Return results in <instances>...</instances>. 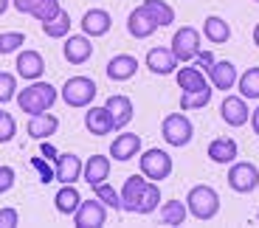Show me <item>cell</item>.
Listing matches in <instances>:
<instances>
[{
  "mask_svg": "<svg viewBox=\"0 0 259 228\" xmlns=\"http://www.w3.org/2000/svg\"><path fill=\"white\" fill-rule=\"evenodd\" d=\"M14 68H17V76L28 79V82H37V79L46 73V59H42V54H39V51L26 48V51L17 54V62H14Z\"/></svg>",
  "mask_w": 259,
  "mask_h": 228,
  "instance_id": "obj_12",
  "label": "cell"
},
{
  "mask_svg": "<svg viewBox=\"0 0 259 228\" xmlns=\"http://www.w3.org/2000/svg\"><path fill=\"white\" fill-rule=\"evenodd\" d=\"M93 192H96V197L107 206V209H113V211H121V197H118V192L113 189L110 183L104 180V183H99V186H93Z\"/></svg>",
  "mask_w": 259,
  "mask_h": 228,
  "instance_id": "obj_35",
  "label": "cell"
},
{
  "mask_svg": "<svg viewBox=\"0 0 259 228\" xmlns=\"http://www.w3.org/2000/svg\"><path fill=\"white\" fill-rule=\"evenodd\" d=\"M59 99V90L54 85H48V82H31L28 87H23V90L14 96V102H17V107L26 116H39V113H48L54 105H57Z\"/></svg>",
  "mask_w": 259,
  "mask_h": 228,
  "instance_id": "obj_1",
  "label": "cell"
},
{
  "mask_svg": "<svg viewBox=\"0 0 259 228\" xmlns=\"http://www.w3.org/2000/svg\"><path fill=\"white\" fill-rule=\"evenodd\" d=\"M12 6V0H0V17H3V14H6V9Z\"/></svg>",
  "mask_w": 259,
  "mask_h": 228,
  "instance_id": "obj_46",
  "label": "cell"
},
{
  "mask_svg": "<svg viewBox=\"0 0 259 228\" xmlns=\"http://www.w3.org/2000/svg\"><path fill=\"white\" fill-rule=\"evenodd\" d=\"M206 76H208V85H211L214 90L228 93L231 87H237L240 73H237V65H234V62H228V59H214V65L206 71Z\"/></svg>",
  "mask_w": 259,
  "mask_h": 228,
  "instance_id": "obj_9",
  "label": "cell"
},
{
  "mask_svg": "<svg viewBox=\"0 0 259 228\" xmlns=\"http://www.w3.org/2000/svg\"><path fill=\"white\" fill-rule=\"evenodd\" d=\"M20 225V214L17 209H0V228H17Z\"/></svg>",
  "mask_w": 259,
  "mask_h": 228,
  "instance_id": "obj_40",
  "label": "cell"
},
{
  "mask_svg": "<svg viewBox=\"0 0 259 228\" xmlns=\"http://www.w3.org/2000/svg\"><path fill=\"white\" fill-rule=\"evenodd\" d=\"M39 155H42V158H48V161H57V155H59V152L54 150V147H51L48 141H39Z\"/></svg>",
  "mask_w": 259,
  "mask_h": 228,
  "instance_id": "obj_44",
  "label": "cell"
},
{
  "mask_svg": "<svg viewBox=\"0 0 259 228\" xmlns=\"http://www.w3.org/2000/svg\"><path fill=\"white\" fill-rule=\"evenodd\" d=\"M31 163H34V166L39 169V180H42V183H51V180H54V169L48 166L46 161H42V158H34Z\"/></svg>",
  "mask_w": 259,
  "mask_h": 228,
  "instance_id": "obj_41",
  "label": "cell"
},
{
  "mask_svg": "<svg viewBox=\"0 0 259 228\" xmlns=\"http://www.w3.org/2000/svg\"><path fill=\"white\" fill-rule=\"evenodd\" d=\"M203 37H206L208 42H214V45H223V42L231 39V26H228L223 17L211 14V17L203 20Z\"/></svg>",
  "mask_w": 259,
  "mask_h": 228,
  "instance_id": "obj_28",
  "label": "cell"
},
{
  "mask_svg": "<svg viewBox=\"0 0 259 228\" xmlns=\"http://www.w3.org/2000/svg\"><path fill=\"white\" fill-rule=\"evenodd\" d=\"M113 28V17L110 12H104V9H88L82 14V34L84 37H104V34Z\"/></svg>",
  "mask_w": 259,
  "mask_h": 228,
  "instance_id": "obj_15",
  "label": "cell"
},
{
  "mask_svg": "<svg viewBox=\"0 0 259 228\" xmlns=\"http://www.w3.org/2000/svg\"><path fill=\"white\" fill-rule=\"evenodd\" d=\"M253 42H256V48H259V23L253 26Z\"/></svg>",
  "mask_w": 259,
  "mask_h": 228,
  "instance_id": "obj_47",
  "label": "cell"
},
{
  "mask_svg": "<svg viewBox=\"0 0 259 228\" xmlns=\"http://www.w3.org/2000/svg\"><path fill=\"white\" fill-rule=\"evenodd\" d=\"M62 57L68 59V65H84V62L93 57V42H91V37H84V34L65 37Z\"/></svg>",
  "mask_w": 259,
  "mask_h": 228,
  "instance_id": "obj_11",
  "label": "cell"
},
{
  "mask_svg": "<svg viewBox=\"0 0 259 228\" xmlns=\"http://www.w3.org/2000/svg\"><path fill=\"white\" fill-rule=\"evenodd\" d=\"M14 183H17V172H14L12 166H0V195L12 192Z\"/></svg>",
  "mask_w": 259,
  "mask_h": 228,
  "instance_id": "obj_39",
  "label": "cell"
},
{
  "mask_svg": "<svg viewBox=\"0 0 259 228\" xmlns=\"http://www.w3.org/2000/svg\"><path fill=\"white\" fill-rule=\"evenodd\" d=\"M186 209L194 220H214V217L220 214V195L217 189H211L208 183H200V186H192L186 195Z\"/></svg>",
  "mask_w": 259,
  "mask_h": 228,
  "instance_id": "obj_2",
  "label": "cell"
},
{
  "mask_svg": "<svg viewBox=\"0 0 259 228\" xmlns=\"http://www.w3.org/2000/svg\"><path fill=\"white\" fill-rule=\"evenodd\" d=\"M211 90L214 87H200V90H192V93H183L181 96V110H203V107L211 102Z\"/></svg>",
  "mask_w": 259,
  "mask_h": 228,
  "instance_id": "obj_33",
  "label": "cell"
},
{
  "mask_svg": "<svg viewBox=\"0 0 259 228\" xmlns=\"http://www.w3.org/2000/svg\"><path fill=\"white\" fill-rule=\"evenodd\" d=\"M141 9L149 14V20H152L158 28H166V26L175 23V9L169 6L166 0H144Z\"/></svg>",
  "mask_w": 259,
  "mask_h": 228,
  "instance_id": "obj_25",
  "label": "cell"
},
{
  "mask_svg": "<svg viewBox=\"0 0 259 228\" xmlns=\"http://www.w3.org/2000/svg\"><path fill=\"white\" fill-rule=\"evenodd\" d=\"M172 54H175L178 62H192L200 51V31L194 26H181L172 34Z\"/></svg>",
  "mask_w": 259,
  "mask_h": 228,
  "instance_id": "obj_7",
  "label": "cell"
},
{
  "mask_svg": "<svg viewBox=\"0 0 259 228\" xmlns=\"http://www.w3.org/2000/svg\"><path fill=\"white\" fill-rule=\"evenodd\" d=\"M99 87L91 76H71L68 82L62 85L59 96L68 107H91V102L96 99Z\"/></svg>",
  "mask_w": 259,
  "mask_h": 228,
  "instance_id": "obj_3",
  "label": "cell"
},
{
  "mask_svg": "<svg viewBox=\"0 0 259 228\" xmlns=\"http://www.w3.org/2000/svg\"><path fill=\"white\" fill-rule=\"evenodd\" d=\"M0 113H3V110H0Z\"/></svg>",
  "mask_w": 259,
  "mask_h": 228,
  "instance_id": "obj_50",
  "label": "cell"
},
{
  "mask_svg": "<svg viewBox=\"0 0 259 228\" xmlns=\"http://www.w3.org/2000/svg\"><path fill=\"white\" fill-rule=\"evenodd\" d=\"M248 121H251V130L259 135V107H253V110H251V116H248Z\"/></svg>",
  "mask_w": 259,
  "mask_h": 228,
  "instance_id": "obj_45",
  "label": "cell"
},
{
  "mask_svg": "<svg viewBox=\"0 0 259 228\" xmlns=\"http://www.w3.org/2000/svg\"><path fill=\"white\" fill-rule=\"evenodd\" d=\"M127 31H130V37H136V39H147L158 31V26L149 20V14L141 6H136L127 17Z\"/></svg>",
  "mask_w": 259,
  "mask_h": 228,
  "instance_id": "obj_23",
  "label": "cell"
},
{
  "mask_svg": "<svg viewBox=\"0 0 259 228\" xmlns=\"http://www.w3.org/2000/svg\"><path fill=\"white\" fill-rule=\"evenodd\" d=\"M237 87H240L242 99H259V65H253V68H248L245 73H240Z\"/></svg>",
  "mask_w": 259,
  "mask_h": 228,
  "instance_id": "obj_31",
  "label": "cell"
},
{
  "mask_svg": "<svg viewBox=\"0 0 259 228\" xmlns=\"http://www.w3.org/2000/svg\"><path fill=\"white\" fill-rule=\"evenodd\" d=\"M12 6L17 9L20 14H31V9L37 6V0H12Z\"/></svg>",
  "mask_w": 259,
  "mask_h": 228,
  "instance_id": "obj_43",
  "label": "cell"
},
{
  "mask_svg": "<svg viewBox=\"0 0 259 228\" xmlns=\"http://www.w3.org/2000/svg\"><path fill=\"white\" fill-rule=\"evenodd\" d=\"M253 3H259V0H253Z\"/></svg>",
  "mask_w": 259,
  "mask_h": 228,
  "instance_id": "obj_49",
  "label": "cell"
},
{
  "mask_svg": "<svg viewBox=\"0 0 259 228\" xmlns=\"http://www.w3.org/2000/svg\"><path fill=\"white\" fill-rule=\"evenodd\" d=\"M256 222H259V211H256Z\"/></svg>",
  "mask_w": 259,
  "mask_h": 228,
  "instance_id": "obj_48",
  "label": "cell"
},
{
  "mask_svg": "<svg viewBox=\"0 0 259 228\" xmlns=\"http://www.w3.org/2000/svg\"><path fill=\"white\" fill-rule=\"evenodd\" d=\"M23 42H26V34H20V31H3V34H0V57L20 51V48H23Z\"/></svg>",
  "mask_w": 259,
  "mask_h": 228,
  "instance_id": "obj_36",
  "label": "cell"
},
{
  "mask_svg": "<svg viewBox=\"0 0 259 228\" xmlns=\"http://www.w3.org/2000/svg\"><path fill=\"white\" fill-rule=\"evenodd\" d=\"M144 186H147V177L144 175H130L127 180H124L121 192H118V197H121V211H133V214H136V206H138V200H141Z\"/></svg>",
  "mask_w": 259,
  "mask_h": 228,
  "instance_id": "obj_22",
  "label": "cell"
},
{
  "mask_svg": "<svg viewBox=\"0 0 259 228\" xmlns=\"http://www.w3.org/2000/svg\"><path fill=\"white\" fill-rule=\"evenodd\" d=\"M158 206H161V189H158L155 180H147V186L141 192V200L136 206V214H152V211H158Z\"/></svg>",
  "mask_w": 259,
  "mask_h": 228,
  "instance_id": "obj_30",
  "label": "cell"
},
{
  "mask_svg": "<svg viewBox=\"0 0 259 228\" xmlns=\"http://www.w3.org/2000/svg\"><path fill=\"white\" fill-rule=\"evenodd\" d=\"M104 107H107V113H110V118H113V130H124V127L133 121V113H136L133 99L124 96V93H113V96L104 102Z\"/></svg>",
  "mask_w": 259,
  "mask_h": 228,
  "instance_id": "obj_14",
  "label": "cell"
},
{
  "mask_svg": "<svg viewBox=\"0 0 259 228\" xmlns=\"http://www.w3.org/2000/svg\"><path fill=\"white\" fill-rule=\"evenodd\" d=\"M248 105L242 96H226L220 105V118L228 124V127H242V124H248Z\"/></svg>",
  "mask_w": 259,
  "mask_h": 228,
  "instance_id": "obj_18",
  "label": "cell"
},
{
  "mask_svg": "<svg viewBox=\"0 0 259 228\" xmlns=\"http://www.w3.org/2000/svg\"><path fill=\"white\" fill-rule=\"evenodd\" d=\"M57 130H59V118L51 116V113L31 116V118H28V124H26L28 138H34V141H48V138H51Z\"/></svg>",
  "mask_w": 259,
  "mask_h": 228,
  "instance_id": "obj_20",
  "label": "cell"
},
{
  "mask_svg": "<svg viewBox=\"0 0 259 228\" xmlns=\"http://www.w3.org/2000/svg\"><path fill=\"white\" fill-rule=\"evenodd\" d=\"M17 96V76L14 73H6L0 71V105H6Z\"/></svg>",
  "mask_w": 259,
  "mask_h": 228,
  "instance_id": "obj_37",
  "label": "cell"
},
{
  "mask_svg": "<svg viewBox=\"0 0 259 228\" xmlns=\"http://www.w3.org/2000/svg\"><path fill=\"white\" fill-rule=\"evenodd\" d=\"M59 12H62V3H59V0H37V6L31 9V17H37L39 23H48V20H54Z\"/></svg>",
  "mask_w": 259,
  "mask_h": 228,
  "instance_id": "obj_34",
  "label": "cell"
},
{
  "mask_svg": "<svg viewBox=\"0 0 259 228\" xmlns=\"http://www.w3.org/2000/svg\"><path fill=\"white\" fill-rule=\"evenodd\" d=\"M107 222V206L99 197L93 200H82L79 209L73 211V225L76 228H102Z\"/></svg>",
  "mask_w": 259,
  "mask_h": 228,
  "instance_id": "obj_8",
  "label": "cell"
},
{
  "mask_svg": "<svg viewBox=\"0 0 259 228\" xmlns=\"http://www.w3.org/2000/svg\"><path fill=\"white\" fill-rule=\"evenodd\" d=\"M104 73H107L110 82H127V79H133L138 73V59L133 57V54H116V57L107 62Z\"/></svg>",
  "mask_w": 259,
  "mask_h": 228,
  "instance_id": "obj_16",
  "label": "cell"
},
{
  "mask_svg": "<svg viewBox=\"0 0 259 228\" xmlns=\"http://www.w3.org/2000/svg\"><path fill=\"white\" fill-rule=\"evenodd\" d=\"M42 31H46V37H51V39H62V37H68V31H71V14L65 12H59L54 20H48V23H42Z\"/></svg>",
  "mask_w": 259,
  "mask_h": 228,
  "instance_id": "obj_32",
  "label": "cell"
},
{
  "mask_svg": "<svg viewBox=\"0 0 259 228\" xmlns=\"http://www.w3.org/2000/svg\"><path fill=\"white\" fill-rule=\"evenodd\" d=\"M194 59H197V68H200L203 73H206L208 68L214 65V54H211V51H203V48L197 51V57H194Z\"/></svg>",
  "mask_w": 259,
  "mask_h": 228,
  "instance_id": "obj_42",
  "label": "cell"
},
{
  "mask_svg": "<svg viewBox=\"0 0 259 228\" xmlns=\"http://www.w3.org/2000/svg\"><path fill=\"white\" fill-rule=\"evenodd\" d=\"M79 203H82V195L76 192L73 183H62V189L54 195V206H57V211L65 217H73V211L79 209Z\"/></svg>",
  "mask_w": 259,
  "mask_h": 228,
  "instance_id": "obj_27",
  "label": "cell"
},
{
  "mask_svg": "<svg viewBox=\"0 0 259 228\" xmlns=\"http://www.w3.org/2000/svg\"><path fill=\"white\" fill-rule=\"evenodd\" d=\"M161 135L163 141L169 144V147H189L194 138V124L189 121V116H183V113H172V116L163 118L161 124Z\"/></svg>",
  "mask_w": 259,
  "mask_h": 228,
  "instance_id": "obj_5",
  "label": "cell"
},
{
  "mask_svg": "<svg viewBox=\"0 0 259 228\" xmlns=\"http://www.w3.org/2000/svg\"><path fill=\"white\" fill-rule=\"evenodd\" d=\"M189 217L186 200H166L161 203V222L163 225H183Z\"/></svg>",
  "mask_w": 259,
  "mask_h": 228,
  "instance_id": "obj_29",
  "label": "cell"
},
{
  "mask_svg": "<svg viewBox=\"0 0 259 228\" xmlns=\"http://www.w3.org/2000/svg\"><path fill=\"white\" fill-rule=\"evenodd\" d=\"M136 155H141V135H136V132H118L110 144V158L118 163H127Z\"/></svg>",
  "mask_w": 259,
  "mask_h": 228,
  "instance_id": "obj_13",
  "label": "cell"
},
{
  "mask_svg": "<svg viewBox=\"0 0 259 228\" xmlns=\"http://www.w3.org/2000/svg\"><path fill=\"white\" fill-rule=\"evenodd\" d=\"M178 87H181V93L200 90V87H208V76L197 65H183L178 71Z\"/></svg>",
  "mask_w": 259,
  "mask_h": 228,
  "instance_id": "obj_26",
  "label": "cell"
},
{
  "mask_svg": "<svg viewBox=\"0 0 259 228\" xmlns=\"http://www.w3.org/2000/svg\"><path fill=\"white\" fill-rule=\"evenodd\" d=\"M228 166H231V169H228V186H231V192H237V195H251V192H256L259 169L253 163L234 161V163H228Z\"/></svg>",
  "mask_w": 259,
  "mask_h": 228,
  "instance_id": "obj_6",
  "label": "cell"
},
{
  "mask_svg": "<svg viewBox=\"0 0 259 228\" xmlns=\"http://www.w3.org/2000/svg\"><path fill=\"white\" fill-rule=\"evenodd\" d=\"M82 166L84 161L73 152H59L57 161H54V180L59 183H76L82 177Z\"/></svg>",
  "mask_w": 259,
  "mask_h": 228,
  "instance_id": "obj_10",
  "label": "cell"
},
{
  "mask_svg": "<svg viewBox=\"0 0 259 228\" xmlns=\"http://www.w3.org/2000/svg\"><path fill=\"white\" fill-rule=\"evenodd\" d=\"M84 127L91 135H107V132H116L113 130V118L107 113V107H91L84 113Z\"/></svg>",
  "mask_w": 259,
  "mask_h": 228,
  "instance_id": "obj_24",
  "label": "cell"
},
{
  "mask_svg": "<svg viewBox=\"0 0 259 228\" xmlns=\"http://www.w3.org/2000/svg\"><path fill=\"white\" fill-rule=\"evenodd\" d=\"M110 177V158L107 155H91L88 161H84L82 166V180L88 183V186H99V183H104Z\"/></svg>",
  "mask_w": 259,
  "mask_h": 228,
  "instance_id": "obj_19",
  "label": "cell"
},
{
  "mask_svg": "<svg viewBox=\"0 0 259 228\" xmlns=\"http://www.w3.org/2000/svg\"><path fill=\"white\" fill-rule=\"evenodd\" d=\"M17 135V121H14L12 113H0V144H9L12 138Z\"/></svg>",
  "mask_w": 259,
  "mask_h": 228,
  "instance_id": "obj_38",
  "label": "cell"
},
{
  "mask_svg": "<svg viewBox=\"0 0 259 228\" xmlns=\"http://www.w3.org/2000/svg\"><path fill=\"white\" fill-rule=\"evenodd\" d=\"M206 155H208V161H211V163H220V166H226V163H234V161H237V155H240V147H237V141H234V138H214V141L208 144Z\"/></svg>",
  "mask_w": 259,
  "mask_h": 228,
  "instance_id": "obj_21",
  "label": "cell"
},
{
  "mask_svg": "<svg viewBox=\"0 0 259 228\" xmlns=\"http://www.w3.org/2000/svg\"><path fill=\"white\" fill-rule=\"evenodd\" d=\"M138 166H141V175L147 177V180H166L169 175H172V155H169L166 150H158V147H152V150L141 152V158H138Z\"/></svg>",
  "mask_w": 259,
  "mask_h": 228,
  "instance_id": "obj_4",
  "label": "cell"
},
{
  "mask_svg": "<svg viewBox=\"0 0 259 228\" xmlns=\"http://www.w3.org/2000/svg\"><path fill=\"white\" fill-rule=\"evenodd\" d=\"M147 68L155 76H169V73L178 71V59L175 54H172V48H149L147 51Z\"/></svg>",
  "mask_w": 259,
  "mask_h": 228,
  "instance_id": "obj_17",
  "label": "cell"
}]
</instances>
